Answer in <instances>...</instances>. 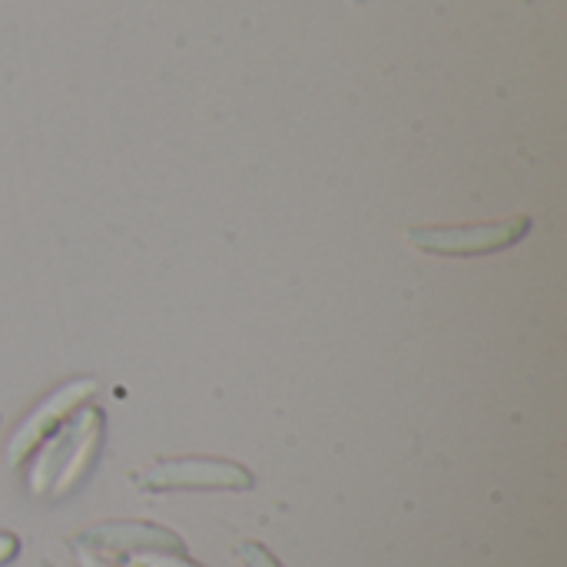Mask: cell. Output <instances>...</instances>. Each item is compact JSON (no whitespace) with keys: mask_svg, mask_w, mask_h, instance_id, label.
I'll list each match as a JSON object with an SVG mask.
<instances>
[{"mask_svg":"<svg viewBox=\"0 0 567 567\" xmlns=\"http://www.w3.org/2000/svg\"><path fill=\"white\" fill-rule=\"evenodd\" d=\"M532 229L528 216L485 223V226H452V229H412L409 243L435 256H485L515 246Z\"/></svg>","mask_w":567,"mask_h":567,"instance_id":"6da1fadb","label":"cell"},{"mask_svg":"<svg viewBox=\"0 0 567 567\" xmlns=\"http://www.w3.org/2000/svg\"><path fill=\"white\" fill-rule=\"evenodd\" d=\"M140 488L166 492V488H226V492H246L252 488V475L243 465L216 462V458H176L159 462L140 475Z\"/></svg>","mask_w":567,"mask_h":567,"instance_id":"7a4b0ae2","label":"cell"},{"mask_svg":"<svg viewBox=\"0 0 567 567\" xmlns=\"http://www.w3.org/2000/svg\"><path fill=\"white\" fill-rule=\"evenodd\" d=\"M93 392H96V382H93V379H76V382H66L63 389H56L50 399H43V402L23 419V425L13 432V439H10V445H7V462H10V465H20V462L37 449V442L47 439V435L56 429V422H63L73 409H80Z\"/></svg>","mask_w":567,"mask_h":567,"instance_id":"3957f363","label":"cell"},{"mask_svg":"<svg viewBox=\"0 0 567 567\" xmlns=\"http://www.w3.org/2000/svg\"><path fill=\"white\" fill-rule=\"evenodd\" d=\"M90 545L100 548H116V551H183V542L156 525H140V522H116V525H100L86 532Z\"/></svg>","mask_w":567,"mask_h":567,"instance_id":"277c9868","label":"cell"},{"mask_svg":"<svg viewBox=\"0 0 567 567\" xmlns=\"http://www.w3.org/2000/svg\"><path fill=\"white\" fill-rule=\"evenodd\" d=\"M100 435H103V415H100L96 409L83 412L80 422H76V429L70 432L66 455H63V465H60L56 482H53V485H56L53 495H66V492L80 482V475L90 468V462H93V455H96Z\"/></svg>","mask_w":567,"mask_h":567,"instance_id":"5b68a950","label":"cell"},{"mask_svg":"<svg viewBox=\"0 0 567 567\" xmlns=\"http://www.w3.org/2000/svg\"><path fill=\"white\" fill-rule=\"evenodd\" d=\"M66 442H70V435H56V439L40 452V458H37V465H33V472H30V492H33V495H43V492L56 482V472H60L63 455H66Z\"/></svg>","mask_w":567,"mask_h":567,"instance_id":"8992f818","label":"cell"},{"mask_svg":"<svg viewBox=\"0 0 567 567\" xmlns=\"http://www.w3.org/2000/svg\"><path fill=\"white\" fill-rule=\"evenodd\" d=\"M236 555H239V561L246 567H279V561H276L262 545H256V542H243V545L236 548Z\"/></svg>","mask_w":567,"mask_h":567,"instance_id":"52a82bcc","label":"cell"},{"mask_svg":"<svg viewBox=\"0 0 567 567\" xmlns=\"http://www.w3.org/2000/svg\"><path fill=\"white\" fill-rule=\"evenodd\" d=\"M140 565L143 567H196V565H189V561H183V558H169V555H146V558H140Z\"/></svg>","mask_w":567,"mask_h":567,"instance_id":"ba28073f","label":"cell"},{"mask_svg":"<svg viewBox=\"0 0 567 567\" xmlns=\"http://www.w3.org/2000/svg\"><path fill=\"white\" fill-rule=\"evenodd\" d=\"M17 555V538L13 535H0V565L10 561Z\"/></svg>","mask_w":567,"mask_h":567,"instance_id":"9c48e42d","label":"cell"}]
</instances>
